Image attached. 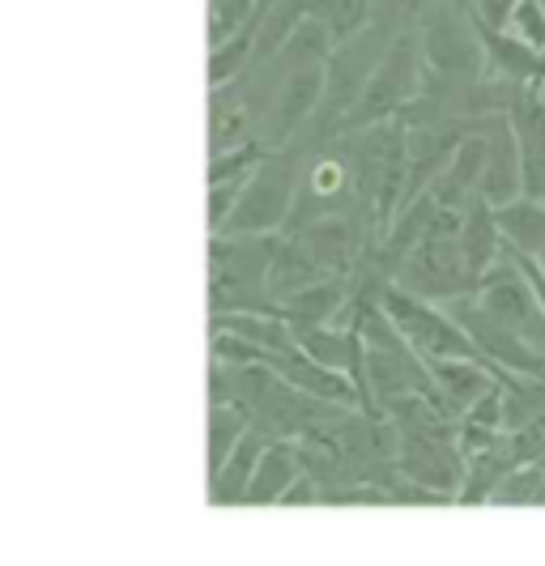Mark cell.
Wrapping results in <instances>:
<instances>
[{
	"label": "cell",
	"instance_id": "obj_1",
	"mask_svg": "<svg viewBox=\"0 0 545 566\" xmlns=\"http://www.w3.org/2000/svg\"><path fill=\"white\" fill-rule=\"evenodd\" d=\"M486 137V175H482V200L494 209L524 197V170H520V142L507 115H490L482 124Z\"/></svg>",
	"mask_w": 545,
	"mask_h": 566
},
{
	"label": "cell",
	"instance_id": "obj_2",
	"mask_svg": "<svg viewBox=\"0 0 545 566\" xmlns=\"http://www.w3.org/2000/svg\"><path fill=\"white\" fill-rule=\"evenodd\" d=\"M512 128L520 142V170H524V197L545 200V90L528 85L512 103Z\"/></svg>",
	"mask_w": 545,
	"mask_h": 566
},
{
	"label": "cell",
	"instance_id": "obj_3",
	"mask_svg": "<svg viewBox=\"0 0 545 566\" xmlns=\"http://www.w3.org/2000/svg\"><path fill=\"white\" fill-rule=\"evenodd\" d=\"M392 312H397V319L405 324V333L418 340L431 358H469V363H486L482 358V349L473 345V337L464 333V328H457L452 319H443L439 312H431V307H418V303H409V298H392L388 303Z\"/></svg>",
	"mask_w": 545,
	"mask_h": 566
},
{
	"label": "cell",
	"instance_id": "obj_4",
	"mask_svg": "<svg viewBox=\"0 0 545 566\" xmlns=\"http://www.w3.org/2000/svg\"><path fill=\"white\" fill-rule=\"evenodd\" d=\"M460 252H464V264H469L473 282H482L494 264H503L507 239L499 230V213H494L490 200H469V213L460 222Z\"/></svg>",
	"mask_w": 545,
	"mask_h": 566
},
{
	"label": "cell",
	"instance_id": "obj_5",
	"mask_svg": "<svg viewBox=\"0 0 545 566\" xmlns=\"http://www.w3.org/2000/svg\"><path fill=\"white\" fill-rule=\"evenodd\" d=\"M494 213H499V230H503L512 252H524L533 260L545 252V200L520 197L503 209H494Z\"/></svg>",
	"mask_w": 545,
	"mask_h": 566
},
{
	"label": "cell",
	"instance_id": "obj_6",
	"mask_svg": "<svg viewBox=\"0 0 545 566\" xmlns=\"http://www.w3.org/2000/svg\"><path fill=\"white\" fill-rule=\"evenodd\" d=\"M512 34L524 39L533 52H542L545 56V9L537 0H524L516 9V18H512Z\"/></svg>",
	"mask_w": 545,
	"mask_h": 566
},
{
	"label": "cell",
	"instance_id": "obj_7",
	"mask_svg": "<svg viewBox=\"0 0 545 566\" xmlns=\"http://www.w3.org/2000/svg\"><path fill=\"white\" fill-rule=\"evenodd\" d=\"M524 0H473V22L486 30H512V18Z\"/></svg>",
	"mask_w": 545,
	"mask_h": 566
},
{
	"label": "cell",
	"instance_id": "obj_8",
	"mask_svg": "<svg viewBox=\"0 0 545 566\" xmlns=\"http://www.w3.org/2000/svg\"><path fill=\"white\" fill-rule=\"evenodd\" d=\"M533 264H537V273H542V277H545V252L537 255V260H533Z\"/></svg>",
	"mask_w": 545,
	"mask_h": 566
},
{
	"label": "cell",
	"instance_id": "obj_9",
	"mask_svg": "<svg viewBox=\"0 0 545 566\" xmlns=\"http://www.w3.org/2000/svg\"><path fill=\"white\" fill-rule=\"evenodd\" d=\"M457 4H460V9H473V0H457Z\"/></svg>",
	"mask_w": 545,
	"mask_h": 566
},
{
	"label": "cell",
	"instance_id": "obj_10",
	"mask_svg": "<svg viewBox=\"0 0 545 566\" xmlns=\"http://www.w3.org/2000/svg\"><path fill=\"white\" fill-rule=\"evenodd\" d=\"M537 503H545V482H542V494H537Z\"/></svg>",
	"mask_w": 545,
	"mask_h": 566
},
{
	"label": "cell",
	"instance_id": "obj_11",
	"mask_svg": "<svg viewBox=\"0 0 545 566\" xmlns=\"http://www.w3.org/2000/svg\"><path fill=\"white\" fill-rule=\"evenodd\" d=\"M537 4H542V9H545V0H537Z\"/></svg>",
	"mask_w": 545,
	"mask_h": 566
}]
</instances>
